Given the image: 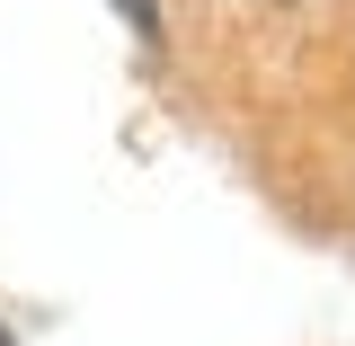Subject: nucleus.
<instances>
[{"label": "nucleus", "instance_id": "nucleus-1", "mask_svg": "<svg viewBox=\"0 0 355 346\" xmlns=\"http://www.w3.org/2000/svg\"><path fill=\"white\" fill-rule=\"evenodd\" d=\"M116 9H125V27L142 44H160V0H116Z\"/></svg>", "mask_w": 355, "mask_h": 346}, {"label": "nucleus", "instance_id": "nucleus-2", "mask_svg": "<svg viewBox=\"0 0 355 346\" xmlns=\"http://www.w3.org/2000/svg\"><path fill=\"white\" fill-rule=\"evenodd\" d=\"M249 9H329V0H249Z\"/></svg>", "mask_w": 355, "mask_h": 346}, {"label": "nucleus", "instance_id": "nucleus-3", "mask_svg": "<svg viewBox=\"0 0 355 346\" xmlns=\"http://www.w3.org/2000/svg\"><path fill=\"white\" fill-rule=\"evenodd\" d=\"M0 346H9V338H0Z\"/></svg>", "mask_w": 355, "mask_h": 346}]
</instances>
